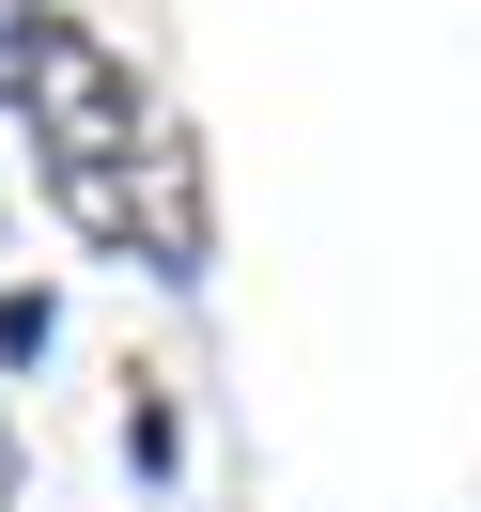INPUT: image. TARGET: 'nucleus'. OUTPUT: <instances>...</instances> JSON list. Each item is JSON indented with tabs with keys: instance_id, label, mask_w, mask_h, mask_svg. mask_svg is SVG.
<instances>
[{
	"instance_id": "obj_1",
	"label": "nucleus",
	"mask_w": 481,
	"mask_h": 512,
	"mask_svg": "<svg viewBox=\"0 0 481 512\" xmlns=\"http://www.w3.org/2000/svg\"><path fill=\"white\" fill-rule=\"evenodd\" d=\"M0 109H32V140H47V187H78V171H125L140 140H156L140 78L109 63L78 16H47V0H0Z\"/></svg>"
},
{
	"instance_id": "obj_2",
	"label": "nucleus",
	"mask_w": 481,
	"mask_h": 512,
	"mask_svg": "<svg viewBox=\"0 0 481 512\" xmlns=\"http://www.w3.org/2000/svg\"><path fill=\"white\" fill-rule=\"evenodd\" d=\"M0 512H16V419H0Z\"/></svg>"
}]
</instances>
